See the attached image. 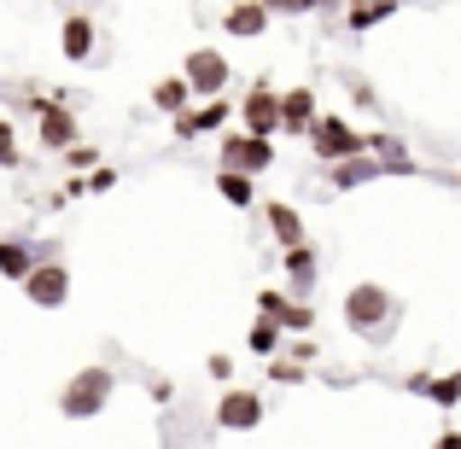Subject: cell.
Wrapping results in <instances>:
<instances>
[{
  "label": "cell",
  "mask_w": 461,
  "mask_h": 449,
  "mask_svg": "<svg viewBox=\"0 0 461 449\" xmlns=\"http://www.w3.org/2000/svg\"><path fill=\"white\" fill-rule=\"evenodd\" d=\"M30 251L23 246H6V239H0V274H6V281H23V274H30Z\"/></svg>",
  "instance_id": "cell-22"
},
{
  "label": "cell",
  "mask_w": 461,
  "mask_h": 449,
  "mask_svg": "<svg viewBox=\"0 0 461 449\" xmlns=\"http://www.w3.org/2000/svg\"><path fill=\"white\" fill-rule=\"evenodd\" d=\"M6 164H18V129L0 117V169H6Z\"/></svg>",
  "instance_id": "cell-24"
},
{
  "label": "cell",
  "mask_w": 461,
  "mask_h": 449,
  "mask_svg": "<svg viewBox=\"0 0 461 449\" xmlns=\"http://www.w3.org/2000/svg\"><path fill=\"white\" fill-rule=\"evenodd\" d=\"M216 193H222L228 204H240V211H246V204H258V187H251L246 169H222V164H216Z\"/></svg>",
  "instance_id": "cell-16"
},
{
  "label": "cell",
  "mask_w": 461,
  "mask_h": 449,
  "mask_svg": "<svg viewBox=\"0 0 461 449\" xmlns=\"http://www.w3.org/2000/svg\"><path fill=\"white\" fill-rule=\"evenodd\" d=\"M222 123H228V100L222 94H211L204 112H176V135L181 140H199V135H211V129H222Z\"/></svg>",
  "instance_id": "cell-11"
},
{
  "label": "cell",
  "mask_w": 461,
  "mask_h": 449,
  "mask_svg": "<svg viewBox=\"0 0 461 449\" xmlns=\"http://www.w3.org/2000/svg\"><path fill=\"white\" fill-rule=\"evenodd\" d=\"M392 12H397V0H357V6H350V30H368V23L392 18Z\"/></svg>",
  "instance_id": "cell-21"
},
{
  "label": "cell",
  "mask_w": 461,
  "mask_h": 449,
  "mask_svg": "<svg viewBox=\"0 0 461 449\" xmlns=\"http://www.w3.org/2000/svg\"><path fill=\"white\" fill-rule=\"evenodd\" d=\"M304 135H310V147H315V157H321V164L350 157V152H368V135H362V129H350L345 117H315Z\"/></svg>",
  "instance_id": "cell-3"
},
{
  "label": "cell",
  "mask_w": 461,
  "mask_h": 449,
  "mask_svg": "<svg viewBox=\"0 0 461 449\" xmlns=\"http://www.w3.org/2000/svg\"><path fill=\"white\" fill-rule=\"evenodd\" d=\"M275 164V135H251V129H240V135L222 140V169H246V175H263V169Z\"/></svg>",
  "instance_id": "cell-4"
},
{
  "label": "cell",
  "mask_w": 461,
  "mask_h": 449,
  "mask_svg": "<svg viewBox=\"0 0 461 449\" xmlns=\"http://www.w3.org/2000/svg\"><path fill=\"white\" fill-rule=\"evenodd\" d=\"M269 228H275V239H281V246H298V239H304V216H298L293 204H281V199L269 204Z\"/></svg>",
  "instance_id": "cell-17"
},
{
  "label": "cell",
  "mask_w": 461,
  "mask_h": 449,
  "mask_svg": "<svg viewBox=\"0 0 461 449\" xmlns=\"http://www.w3.org/2000/svg\"><path fill=\"white\" fill-rule=\"evenodd\" d=\"M187 94H193V88H187V76H164V82L152 88V105L176 117V112H187Z\"/></svg>",
  "instance_id": "cell-18"
},
{
  "label": "cell",
  "mask_w": 461,
  "mask_h": 449,
  "mask_svg": "<svg viewBox=\"0 0 461 449\" xmlns=\"http://www.w3.org/2000/svg\"><path fill=\"white\" fill-rule=\"evenodd\" d=\"M397 315V303L385 286H350L345 292V327L350 333H385Z\"/></svg>",
  "instance_id": "cell-2"
},
{
  "label": "cell",
  "mask_w": 461,
  "mask_h": 449,
  "mask_svg": "<svg viewBox=\"0 0 461 449\" xmlns=\"http://www.w3.org/2000/svg\"><path fill=\"white\" fill-rule=\"evenodd\" d=\"M258 420H263V397L258 391H222V403H216V427L251 432Z\"/></svg>",
  "instance_id": "cell-8"
},
{
  "label": "cell",
  "mask_w": 461,
  "mask_h": 449,
  "mask_svg": "<svg viewBox=\"0 0 461 449\" xmlns=\"http://www.w3.org/2000/svg\"><path fill=\"white\" fill-rule=\"evenodd\" d=\"M23 292H30L35 310H59V303L70 298V269H65V263H30Z\"/></svg>",
  "instance_id": "cell-5"
},
{
  "label": "cell",
  "mask_w": 461,
  "mask_h": 449,
  "mask_svg": "<svg viewBox=\"0 0 461 449\" xmlns=\"http://www.w3.org/2000/svg\"><path fill=\"white\" fill-rule=\"evenodd\" d=\"M286 303H293L286 292H275V286H263V292H258V315H269V321H281V315H286Z\"/></svg>",
  "instance_id": "cell-23"
},
{
  "label": "cell",
  "mask_w": 461,
  "mask_h": 449,
  "mask_svg": "<svg viewBox=\"0 0 461 449\" xmlns=\"http://www.w3.org/2000/svg\"><path fill=\"white\" fill-rule=\"evenodd\" d=\"M112 368H82L77 380L65 385V397H59V415L65 420H94L105 403H112Z\"/></svg>",
  "instance_id": "cell-1"
},
{
  "label": "cell",
  "mask_w": 461,
  "mask_h": 449,
  "mask_svg": "<svg viewBox=\"0 0 461 449\" xmlns=\"http://www.w3.org/2000/svg\"><path fill=\"white\" fill-rule=\"evenodd\" d=\"M315 246L310 239H298V246H286V281H293V292H310L315 286Z\"/></svg>",
  "instance_id": "cell-14"
},
{
  "label": "cell",
  "mask_w": 461,
  "mask_h": 449,
  "mask_svg": "<svg viewBox=\"0 0 461 449\" xmlns=\"http://www.w3.org/2000/svg\"><path fill=\"white\" fill-rule=\"evenodd\" d=\"M204 373H211V380H228V373H234V362H228V356H204Z\"/></svg>",
  "instance_id": "cell-29"
},
{
  "label": "cell",
  "mask_w": 461,
  "mask_h": 449,
  "mask_svg": "<svg viewBox=\"0 0 461 449\" xmlns=\"http://www.w3.org/2000/svg\"><path fill=\"white\" fill-rule=\"evenodd\" d=\"M310 321H315V315H310V303H298V298H293V303H286V315H281V327H293V333H304V327H310Z\"/></svg>",
  "instance_id": "cell-26"
},
{
  "label": "cell",
  "mask_w": 461,
  "mask_h": 449,
  "mask_svg": "<svg viewBox=\"0 0 461 449\" xmlns=\"http://www.w3.org/2000/svg\"><path fill=\"white\" fill-rule=\"evenodd\" d=\"M65 157H70L77 169H94V164H100V157H94V147H82V140H70V147H65Z\"/></svg>",
  "instance_id": "cell-27"
},
{
  "label": "cell",
  "mask_w": 461,
  "mask_h": 449,
  "mask_svg": "<svg viewBox=\"0 0 461 449\" xmlns=\"http://www.w3.org/2000/svg\"><path fill=\"white\" fill-rule=\"evenodd\" d=\"M35 117H41V147L65 152L70 140H77V117H70L59 100H35Z\"/></svg>",
  "instance_id": "cell-9"
},
{
  "label": "cell",
  "mask_w": 461,
  "mask_h": 449,
  "mask_svg": "<svg viewBox=\"0 0 461 449\" xmlns=\"http://www.w3.org/2000/svg\"><path fill=\"white\" fill-rule=\"evenodd\" d=\"M310 123H315V94L310 88L281 94V129H286V135H304Z\"/></svg>",
  "instance_id": "cell-13"
},
{
  "label": "cell",
  "mask_w": 461,
  "mask_h": 449,
  "mask_svg": "<svg viewBox=\"0 0 461 449\" xmlns=\"http://www.w3.org/2000/svg\"><path fill=\"white\" fill-rule=\"evenodd\" d=\"M409 385H415V391H427L432 403H444V409L461 403V373H444V380H427V373H415Z\"/></svg>",
  "instance_id": "cell-19"
},
{
  "label": "cell",
  "mask_w": 461,
  "mask_h": 449,
  "mask_svg": "<svg viewBox=\"0 0 461 449\" xmlns=\"http://www.w3.org/2000/svg\"><path fill=\"white\" fill-rule=\"evenodd\" d=\"M59 53H65L70 65H82V58L94 53V18H65V41H59Z\"/></svg>",
  "instance_id": "cell-15"
},
{
  "label": "cell",
  "mask_w": 461,
  "mask_h": 449,
  "mask_svg": "<svg viewBox=\"0 0 461 449\" xmlns=\"http://www.w3.org/2000/svg\"><path fill=\"white\" fill-rule=\"evenodd\" d=\"M269 12H298V0H263Z\"/></svg>",
  "instance_id": "cell-30"
},
{
  "label": "cell",
  "mask_w": 461,
  "mask_h": 449,
  "mask_svg": "<svg viewBox=\"0 0 461 449\" xmlns=\"http://www.w3.org/2000/svg\"><path fill=\"white\" fill-rule=\"evenodd\" d=\"M240 117H246L251 135H275V129H281V94H275L269 82H258V88L246 94V105H240Z\"/></svg>",
  "instance_id": "cell-7"
},
{
  "label": "cell",
  "mask_w": 461,
  "mask_h": 449,
  "mask_svg": "<svg viewBox=\"0 0 461 449\" xmlns=\"http://www.w3.org/2000/svg\"><path fill=\"white\" fill-rule=\"evenodd\" d=\"M444 449H461V432H444V438H438Z\"/></svg>",
  "instance_id": "cell-31"
},
{
  "label": "cell",
  "mask_w": 461,
  "mask_h": 449,
  "mask_svg": "<svg viewBox=\"0 0 461 449\" xmlns=\"http://www.w3.org/2000/svg\"><path fill=\"white\" fill-rule=\"evenodd\" d=\"M380 175H385V164H374V157H362V152L333 157V187H339V193L362 187V181H380Z\"/></svg>",
  "instance_id": "cell-12"
},
{
  "label": "cell",
  "mask_w": 461,
  "mask_h": 449,
  "mask_svg": "<svg viewBox=\"0 0 461 449\" xmlns=\"http://www.w3.org/2000/svg\"><path fill=\"white\" fill-rule=\"evenodd\" d=\"M269 373H275L281 385H298V380H304V362H298V356H286V362H269Z\"/></svg>",
  "instance_id": "cell-25"
},
{
  "label": "cell",
  "mask_w": 461,
  "mask_h": 449,
  "mask_svg": "<svg viewBox=\"0 0 461 449\" xmlns=\"http://www.w3.org/2000/svg\"><path fill=\"white\" fill-rule=\"evenodd\" d=\"M181 76H187V88H193V94H204V100H211V94H222V88H228V58L216 53V47H193L187 65H181Z\"/></svg>",
  "instance_id": "cell-6"
},
{
  "label": "cell",
  "mask_w": 461,
  "mask_h": 449,
  "mask_svg": "<svg viewBox=\"0 0 461 449\" xmlns=\"http://www.w3.org/2000/svg\"><path fill=\"white\" fill-rule=\"evenodd\" d=\"M246 345H251V356H275V350H281V321L258 315V321H251V333H246Z\"/></svg>",
  "instance_id": "cell-20"
},
{
  "label": "cell",
  "mask_w": 461,
  "mask_h": 449,
  "mask_svg": "<svg viewBox=\"0 0 461 449\" xmlns=\"http://www.w3.org/2000/svg\"><path fill=\"white\" fill-rule=\"evenodd\" d=\"M222 35H240V41H258V35H269V6H263V0H240V6H228Z\"/></svg>",
  "instance_id": "cell-10"
},
{
  "label": "cell",
  "mask_w": 461,
  "mask_h": 449,
  "mask_svg": "<svg viewBox=\"0 0 461 449\" xmlns=\"http://www.w3.org/2000/svg\"><path fill=\"white\" fill-rule=\"evenodd\" d=\"M112 181H117V169H94V175L82 181V187H88V193H105V187H112Z\"/></svg>",
  "instance_id": "cell-28"
},
{
  "label": "cell",
  "mask_w": 461,
  "mask_h": 449,
  "mask_svg": "<svg viewBox=\"0 0 461 449\" xmlns=\"http://www.w3.org/2000/svg\"><path fill=\"white\" fill-rule=\"evenodd\" d=\"M304 6H333V0H298V12H304Z\"/></svg>",
  "instance_id": "cell-32"
}]
</instances>
